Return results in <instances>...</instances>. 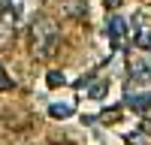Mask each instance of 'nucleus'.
Here are the masks:
<instances>
[{
  "label": "nucleus",
  "instance_id": "obj_1",
  "mask_svg": "<svg viewBox=\"0 0 151 145\" xmlns=\"http://www.w3.org/2000/svg\"><path fill=\"white\" fill-rule=\"evenodd\" d=\"M30 42H33L36 57H52L58 42H60V27L48 15H36L33 24H30Z\"/></svg>",
  "mask_w": 151,
  "mask_h": 145
},
{
  "label": "nucleus",
  "instance_id": "obj_2",
  "mask_svg": "<svg viewBox=\"0 0 151 145\" xmlns=\"http://www.w3.org/2000/svg\"><path fill=\"white\" fill-rule=\"evenodd\" d=\"M15 39V12L9 6H3V15H0V45H9Z\"/></svg>",
  "mask_w": 151,
  "mask_h": 145
},
{
  "label": "nucleus",
  "instance_id": "obj_3",
  "mask_svg": "<svg viewBox=\"0 0 151 145\" xmlns=\"http://www.w3.org/2000/svg\"><path fill=\"white\" fill-rule=\"evenodd\" d=\"M58 6H60V12H64V15H70V18H82V15H88V3H85V0H58Z\"/></svg>",
  "mask_w": 151,
  "mask_h": 145
},
{
  "label": "nucleus",
  "instance_id": "obj_4",
  "mask_svg": "<svg viewBox=\"0 0 151 145\" xmlns=\"http://www.w3.org/2000/svg\"><path fill=\"white\" fill-rule=\"evenodd\" d=\"M124 30H127V21H124V18H112L109 21V36H112L115 45H118V39L124 36Z\"/></svg>",
  "mask_w": 151,
  "mask_h": 145
},
{
  "label": "nucleus",
  "instance_id": "obj_5",
  "mask_svg": "<svg viewBox=\"0 0 151 145\" xmlns=\"http://www.w3.org/2000/svg\"><path fill=\"white\" fill-rule=\"evenodd\" d=\"M130 106L136 109V112H145V109H151V97H148V94H139V97H133V100H130Z\"/></svg>",
  "mask_w": 151,
  "mask_h": 145
},
{
  "label": "nucleus",
  "instance_id": "obj_6",
  "mask_svg": "<svg viewBox=\"0 0 151 145\" xmlns=\"http://www.w3.org/2000/svg\"><path fill=\"white\" fill-rule=\"evenodd\" d=\"M12 85H15V82H12V79L6 76V70H3V67H0V91H9V88H12Z\"/></svg>",
  "mask_w": 151,
  "mask_h": 145
},
{
  "label": "nucleus",
  "instance_id": "obj_7",
  "mask_svg": "<svg viewBox=\"0 0 151 145\" xmlns=\"http://www.w3.org/2000/svg\"><path fill=\"white\" fill-rule=\"evenodd\" d=\"M133 72H139V76H136V79H148L151 67H145V64H133Z\"/></svg>",
  "mask_w": 151,
  "mask_h": 145
},
{
  "label": "nucleus",
  "instance_id": "obj_8",
  "mask_svg": "<svg viewBox=\"0 0 151 145\" xmlns=\"http://www.w3.org/2000/svg\"><path fill=\"white\" fill-rule=\"evenodd\" d=\"M48 85H52V88L64 85V76H60V72H48Z\"/></svg>",
  "mask_w": 151,
  "mask_h": 145
},
{
  "label": "nucleus",
  "instance_id": "obj_9",
  "mask_svg": "<svg viewBox=\"0 0 151 145\" xmlns=\"http://www.w3.org/2000/svg\"><path fill=\"white\" fill-rule=\"evenodd\" d=\"M70 112H73L70 106H52V115H60V118H67Z\"/></svg>",
  "mask_w": 151,
  "mask_h": 145
},
{
  "label": "nucleus",
  "instance_id": "obj_10",
  "mask_svg": "<svg viewBox=\"0 0 151 145\" xmlns=\"http://www.w3.org/2000/svg\"><path fill=\"white\" fill-rule=\"evenodd\" d=\"M103 91H106V82H100V85L91 88V97H103Z\"/></svg>",
  "mask_w": 151,
  "mask_h": 145
},
{
  "label": "nucleus",
  "instance_id": "obj_11",
  "mask_svg": "<svg viewBox=\"0 0 151 145\" xmlns=\"http://www.w3.org/2000/svg\"><path fill=\"white\" fill-rule=\"evenodd\" d=\"M106 6H121V0H106Z\"/></svg>",
  "mask_w": 151,
  "mask_h": 145
}]
</instances>
